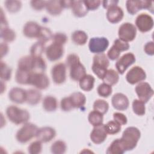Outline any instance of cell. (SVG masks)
Returning <instances> with one entry per match:
<instances>
[{"label": "cell", "instance_id": "obj_1", "mask_svg": "<svg viewBox=\"0 0 154 154\" xmlns=\"http://www.w3.org/2000/svg\"><path fill=\"white\" fill-rule=\"evenodd\" d=\"M46 67L45 60L42 57H34L32 55L22 57L18 62V68L19 69L28 72H43Z\"/></svg>", "mask_w": 154, "mask_h": 154}, {"label": "cell", "instance_id": "obj_2", "mask_svg": "<svg viewBox=\"0 0 154 154\" xmlns=\"http://www.w3.org/2000/svg\"><path fill=\"white\" fill-rule=\"evenodd\" d=\"M68 67H70V76L74 81H79L86 75V70L81 63L79 57L75 54L68 55L66 59Z\"/></svg>", "mask_w": 154, "mask_h": 154}, {"label": "cell", "instance_id": "obj_3", "mask_svg": "<svg viewBox=\"0 0 154 154\" xmlns=\"http://www.w3.org/2000/svg\"><path fill=\"white\" fill-rule=\"evenodd\" d=\"M141 133L140 130L134 126L127 128L123 132L120 138L125 150H131L134 149L138 143L140 138Z\"/></svg>", "mask_w": 154, "mask_h": 154}, {"label": "cell", "instance_id": "obj_4", "mask_svg": "<svg viewBox=\"0 0 154 154\" xmlns=\"http://www.w3.org/2000/svg\"><path fill=\"white\" fill-rule=\"evenodd\" d=\"M6 114L8 119L16 125L25 123L29 119V113L27 110L14 105L7 107Z\"/></svg>", "mask_w": 154, "mask_h": 154}, {"label": "cell", "instance_id": "obj_5", "mask_svg": "<svg viewBox=\"0 0 154 154\" xmlns=\"http://www.w3.org/2000/svg\"><path fill=\"white\" fill-rule=\"evenodd\" d=\"M108 66L109 60L105 54H97L94 56L91 69L94 73L99 79H102L103 78Z\"/></svg>", "mask_w": 154, "mask_h": 154}, {"label": "cell", "instance_id": "obj_6", "mask_svg": "<svg viewBox=\"0 0 154 154\" xmlns=\"http://www.w3.org/2000/svg\"><path fill=\"white\" fill-rule=\"evenodd\" d=\"M38 129L37 126L33 123H25L17 132L16 135V140L20 143H26L35 137Z\"/></svg>", "mask_w": 154, "mask_h": 154}, {"label": "cell", "instance_id": "obj_7", "mask_svg": "<svg viewBox=\"0 0 154 154\" xmlns=\"http://www.w3.org/2000/svg\"><path fill=\"white\" fill-rule=\"evenodd\" d=\"M28 84L32 85L40 90L47 88L49 85V80L43 72H32L30 74Z\"/></svg>", "mask_w": 154, "mask_h": 154}, {"label": "cell", "instance_id": "obj_8", "mask_svg": "<svg viewBox=\"0 0 154 154\" xmlns=\"http://www.w3.org/2000/svg\"><path fill=\"white\" fill-rule=\"evenodd\" d=\"M137 29L135 25L129 22L123 23L119 29V38L125 42H131L136 37Z\"/></svg>", "mask_w": 154, "mask_h": 154}, {"label": "cell", "instance_id": "obj_9", "mask_svg": "<svg viewBox=\"0 0 154 154\" xmlns=\"http://www.w3.org/2000/svg\"><path fill=\"white\" fill-rule=\"evenodd\" d=\"M47 58L51 61H55L60 59L64 54L63 45L53 41L46 49Z\"/></svg>", "mask_w": 154, "mask_h": 154}, {"label": "cell", "instance_id": "obj_10", "mask_svg": "<svg viewBox=\"0 0 154 154\" xmlns=\"http://www.w3.org/2000/svg\"><path fill=\"white\" fill-rule=\"evenodd\" d=\"M109 46V42L105 37H93L89 41L88 48L90 52L94 54L103 52Z\"/></svg>", "mask_w": 154, "mask_h": 154}, {"label": "cell", "instance_id": "obj_11", "mask_svg": "<svg viewBox=\"0 0 154 154\" xmlns=\"http://www.w3.org/2000/svg\"><path fill=\"white\" fill-rule=\"evenodd\" d=\"M135 25L140 31L142 32H146L153 28V19L149 14L141 13L137 17Z\"/></svg>", "mask_w": 154, "mask_h": 154}, {"label": "cell", "instance_id": "obj_12", "mask_svg": "<svg viewBox=\"0 0 154 154\" xmlns=\"http://www.w3.org/2000/svg\"><path fill=\"white\" fill-rule=\"evenodd\" d=\"M135 92L139 100H141L144 103L147 102L153 95L152 88L149 83L146 82H140L135 87Z\"/></svg>", "mask_w": 154, "mask_h": 154}, {"label": "cell", "instance_id": "obj_13", "mask_svg": "<svg viewBox=\"0 0 154 154\" xmlns=\"http://www.w3.org/2000/svg\"><path fill=\"white\" fill-rule=\"evenodd\" d=\"M129 48V45L128 42L117 38L114 41V45L108 51L107 53L108 57L111 60H115L119 57L121 52L127 51Z\"/></svg>", "mask_w": 154, "mask_h": 154}, {"label": "cell", "instance_id": "obj_14", "mask_svg": "<svg viewBox=\"0 0 154 154\" xmlns=\"http://www.w3.org/2000/svg\"><path fill=\"white\" fill-rule=\"evenodd\" d=\"M152 1H126V9L128 12L133 15L141 9H152Z\"/></svg>", "mask_w": 154, "mask_h": 154}, {"label": "cell", "instance_id": "obj_15", "mask_svg": "<svg viewBox=\"0 0 154 154\" xmlns=\"http://www.w3.org/2000/svg\"><path fill=\"white\" fill-rule=\"evenodd\" d=\"M146 78L145 71L140 66H136L131 69L126 75V81L131 84H135Z\"/></svg>", "mask_w": 154, "mask_h": 154}, {"label": "cell", "instance_id": "obj_16", "mask_svg": "<svg viewBox=\"0 0 154 154\" xmlns=\"http://www.w3.org/2000/svg\"><path fill=\"white\" fill-rule=\"evenodd\" d=\"M52 80L56 84H61L66 79V66L63 63L55 64L51 70Z\"/></svg>", "mask_w": 154, "mask_h": 154}, {"label": "cell", "instance_id": "obj_17", "mask_svg": "<svg viewBox=\"0 0 154 154\" xmlns=\"http://www.w3.org/2000/svg\"><path fill=\"white\" fill-rule=\"evenodd\" d=\"M135 61V55L129 52L122 55L116 62V67L120 74H123L129 66L134 64Z\"/></svg>", "mask_w": 154, "mask_h": 154}, {"label": "cell", "instance_id": "obj_18", "mask_svg": "<svg viewBox=\"0 0 154 154\" xmlns=\"http://www.w3.org/2000/svg\"><path fill=\"white\" fill-rule=\"evenodd\" d=\"M42 26L33 21H29L25 23L23 29V34L28 38H38L42 31Z\"/></svg>", "mask_w": 154, "mask_h": 154}, {"label": "cell", "instance_id": "obj_19", "mask_svg": "<svg viewBox=\"0 0 154 154\" xmlns=\"http://www.w3.org/2000/svg\"><path fill=\"white\" fill-rule=\"evenodd\" d=\"M107 134L105 126L102 124L97 126H94L90 134V139L94 144H99L105 140Z\"/></svg>", "mask_w": 154, "mask_h": 154}, {"label": "cell", "instance_id": "obj_20", "mask_svg": "<svg viewBox=\"0 0 154 154\" xmlns=\"http://www.w3.org/2000/svg\"><path fill=\"white\" fill-rule=\"evenodd\" d=\"M55 135V130L51 127L46 126L38 129L35 137L42 143H47L51 141Z\"/></svg>", "mask_w": 154, "mask_h": 154}, {"label": "cell", "instance_id": "obj_21", "mask_svg": "<svg viewBox=\"0 0 154 154\" xmlns=\"http://www.w3.org/2000/svg\"><path fill=\"white\" fill-rule=\"evenodd\" d=\"M111 102L113 107L119 111L126 110L129 104L127 96L120 93H117L112 96Z\"/></svg>", "mask_w": 154, "mask_h": 154}, {"label": "cell", "instance_id": "obj_22", "mask_svg": "<svg viewBox=\"0 0 154 154\" xmlns=\"http://www.w3.org/2000/svg\"><path fill=\"white\" fill-rule=\"evenodd\" d=\"M124 16V13L122 8L118 5L112 6L107 10L106 18L112 23H117L120 22Z\"/></svg>", "mask_w": 154, "mask_h": 154}, {"label": "cell", "instance_id": "obj_23", "mask_svg": "<svg viewBox=\"0 0 154 154\" xmlns=\"http://www.w3.org/2000/svg\"><path fill=\"white\" fill-rule=\"evenodd\" d=\"M8 97L11 101L16 103H23L26 102V91L19 87L11 88L8 93Z\"/></svg>", "mask_w": 154, "mask_h": 154}, {"label": "cell", "instance_id": "obj_24", "mask_svg": "<svg viewBox=\"0 0 154 154\" xmlns=\"http://www.w3.org/2000/svg\"><path fill=\"white\" fill-rule=\"evenodd\" d=\"M70 8L73 14L78 17L85 16L88 11L84 1H72Z\"/></svg>", "mask_w": 154, "mask_h": 154}, {"label": "cell", "instance_id": "obj_25", "mask_svg": "<svg viewBox=\"0 0 154 154\" xmlns=\"http://www.w3.org/2000/svg\"><path fill=\"white\" fill-rule=\"evenodd\" d=\"M63 8L62 1H48L46 5L47 11L51 15L60 14Z\"/></svg>", "mask_w": 154, "mask_h": 154}, {"label": "cell", "instance_id": "obj_26", "mask_svg": "<svg viewBox=\"0 0 154 154\" xmlns=\"http://www.w3.org/2000/svg\"><path fill=\"white\" fill-rule=\"evenodd\" d=\"M70 99L73 105V108H79L85 105L86 102V97L85 95L81 92H75L70 96Z\"/></svg>", "mask_w": 154, "mask_h": 154}, {"label": "cell", "instance_id": "obj_27", "mask_svg": "<svg viewBox=\"0 0 154 154\" xmlns=\"http://www.w3.org/2000/svg\"><path fill=\"white\" fill-rule=\"evenodd\" d=\"M125 149L120 138L114 140L106 150L107 154H122L125 152Z\"/></svg>", "mask_w": 154, "mask_h": 154}, {"label": "cell", "instance_id": "obj_28", "mask_svg": "<svg viewBox=\"0 0 154 154\" xmlns=\"http://www.w3.org/2000/svg\"><path fill=\"white\" fill-rule=\"evenodd\" d=\"M95 79L91 75H85L79 80V87L80 88L86 91L91 90L94 87Z\"/></svg>", "mask_w": 154, "mask_h": 154}, {"label": "cell", "instance_id": "obj_29", "mask_svg": "<svg viewBox=\"0 0 154 154\" xmlns=\"http://www.w3.org/2000/svg\"><path fill=\"white\" fill-rule=\"evenodd\" d=\"M42 93L37 90L30 89L26 90V102L31 105H37L41 100Z\"/></svg>", "mask_w": 154, "mask_h": 154}, {"label": "cell", "instance_id": "obj_30", "mask_svg": "<svg viewBox=\"0 0 154 154\" xmlns=\"http://www.w3.org/2000/svg\"><path fill=\"white\" fill-rule=\"evenodd\" d=\"M58 106L57 99L51 96H46L43 100V107L46 111H55Z\"/></svg>", "mask_w": 154, "mask_h": 154}, {"label": "cell", "instance_id": "obj_31", "mask_svg": "<svg viewBox=\"0 0 154 154\" xmlns=\"http://www.w3.org/2000/svg\"><path fill=\"white\" fill-rule=\"evenodd\" d=\"M119 79V74L116 71L113 69L107 70L105 75L102 79L104 83L107 84L111 86L115 85L117 83Z\"/></svg>", "mask_w": 154, "mask_h": 154}, {"label": "cell", "instance_id": "obj_32", "mask_svg": "<svg viewBox=\"0 0 154 154\" xmlns=\"http://www.w3.org/2000/svg\"><path fill=\"white\" fill-rule=\"evenodd\" d=\"M89 123L94 126H97L103 124V114L95 110L91 111L88 117Z\"/></svg>", "mask_w": 154, "mask_h": 154}, {"label": "cell", "instance_id": "obj_33", "mask_svg": "<svg viewBox=\"0 0 154 154\" xmlns=\"http://www.w3.org/2000/svg\"><path fill=\"white\" fill-rule=\"evenodd\" d=\"M88 39L87 34L83 31L77 30L73 32L72 35V40L78 45H84L86 43Z\"/></svg>", "mask_w": 154, "mask_h": 154}, {"label": "cell", "instance_id": "obj_34", "mask_svg": "<svg viewBox=\"0 0 154 154\" xmlns=\"http://www.w3.org/2000/svg\"><path fill=\"white\" fill-rule=\"evenodd\" d=\"M31 72L17 69L15 76L16 81L20 84H28L29 78Z\"/></svg>", "mask_w": 154, "mask_h": 154}, {"label": "cell", "instance_id": "obj_35", "mask_svg": "<svg viewBox=\"0 0 154 154\" xmlns=\"http://www.w3.org/2000/svg\"><path fill=\"white\" fill-rule=\"evenodd\" d=\"M1 37L6 42H11L15 40L16 33L8 26L1 28Z\"/></svg>", "mask_w": 154, "mask_h": 154}, {"label": "cell", "instance_id": "obj_36", "mask_svg": "<svg viewBox=\"0 0 154 154\" xmlns=\"http://www.w3.org/2000/svg\"><path fill=\"white\" fill-rule=\"evenodd\" d=\"M67 149L65 142L62 140L55 141L51 146V152L54 154H63L66 152Z\"/></svg>", "mask_w": 154, "mask_h": 154}, {"label": "cell", "instance_id": "obj_37", "mask_svg": "<svg viewBox=\"0 0 154 154\" xmlns=\"http://www.w3.org/2000/svg\"><path fill=\"white\" fill-rule=\"evenodd\" d=\"M109 105L107 102L102 99H97L93 103L94 110L99 112L102 114H105L108 110Z\"/></svg>", "mask_w": 154, "mask_h": 154}, {"label": "cell", "instance_id": "obj_38", "mask_svg": "<svg viewBox=\"0 0 154 154\" xmlns=\"http://www.w3.org/2000/svg\"><path fill=\"white\" fill-rule=\"evenodd\" d=\"M45 43L41 41H38L34 44L31 48V55L34 57H41L45 51Z\"/></svg>", "mask_w": 154, "mask_h": 154}, {"label": "cell", "instance_id": "obj_39", "mask_svg": "<svg viewBox=\"0 0 154 154\" xmlns=\"http://www.w3.org/2000/svg\"><path fill=\"white\" fill-rule=\"evenodd\" d=\"M134 112L138 116H143L146 112L144 103L139 99H135L132 102Z\"/></svg>", "mask_w": 154, "mask_h": 154}, {"label": "cell", "instance_id": "obj_40", "mask_svg": "<svg viewBox=\"0 0 154 154\" xmlns=\"http://www.w3.org/2000/svg\"><path fill=\"white\" fill-rule=\"evenodd\" d=\"M108 134L113 135L117 134L121 130V125L115 120H111L105 125Z\"/></svg>", "mask_w": 154, "mask_h": 154}, {"label": "cell", "instance_id": "obj_41", "mask_svg": "<svg viewBox=\"0 0 154 154\" xmlns=\"http://www.w3.org/2000/svg\"><path fill=\"white\" fill-rule=\"evenodd\" d=\"M5 5L8 11L13 13L20 10L22 7V3L19 1H6L5 2Z\"/></svg>", "mask_w": 154, "mask_h": 154}, {"label": "cell", "instance_id": "obj_42", "mask_svg": "<svg viewBox=\"0 0 154 154\" xmlns=\"http://www.w3.org/2000/svg\"><path fill=\"white\" fill-rule=\"evenodd\" d=\"M112 90L111 86L104 82L100 84L97 90L98 94L103 97H108L111 94Z\"/></svg>", "mask_w": 154, "mask_h": 154}, {"label": "cell", "instance_id": "obj_43", "mask_svg": "<svg viewBox=\"0 0 154 154\" xmlns=\"http://www.w3.org/2000/svg\"><path fill=\"white\" fill-rule=\"evenodd\" d=\"M11 76V69L4 62L1 61V78L4 81H8Z\"/></svg>", "mask_w": 154, "mask_h": 154}, {"label": "cell", "instance_id": "obj_44", "mask_svg": "<svg viewBox=\"0 0 154 154\" xmlns=\"http://www.w3.org/2000/svg\"><path fill=\"white\" fill-rule=\"evenodd\" d=\"M42 150V142L37 140L32 142L30 144L28 147V152L31 154H37L40 153Z\"/></svg>", "mask_w": 154, "mask_h": 154}, {"label": "cell", "instance_id": "obj_45", "mask_svg": "<svg viewBox=\"0 0 154 154\" xmlns=\"http://www.w3.org/2000/svg\"><path fill=\"white\" fill-rule=\"evenodd\" d=\"M61 108L64 111H69L73 108L69 97H65L61 100Z\"/></svg>", "mask_w": 154, "mask_h": 154}, {"label": "cell", "instance_id": "obj_46", "mask_svg": "<svg viewBox=\"0 0 154 154\" xmlns=\"http://www.w3.org/2000/svg\"><path fill=\"white\" fill-rule=\"evenodd\" d=\"M113 118L114 120H115L121 126L126 125L128 122L127 117L125 116V115L120 112H114L113 114Z\"/></svg>", "mask_w": 154, "mask_h": 154}, {"label": "cell", "instance_id": "obj_47", "mask_svg": "<svg viewBox=\"0 0 154 154\" xmlns=\"http://www.w3.org/2000/svg\"><path fill=\"white\" fill-rule=\"evenodd\" d=\"M88 10H95L99 8L101 1L99 0L95 1H84Z\"/></svg>", "mask_w": 154, "mask_h": 154}, {"label": "cell", "instance_id": "obj_48", "mask_svg": "<svg viewBox=\"0 0 154 154\" xmlns=\"http://www.w3.org/2000/svg\"><path fill=\"white\" fill-rule=\"evenodd\" d=\"M52 39V41L60 43L62 45H64L66 43V42L67 40V37L65 34L58 32V33H56L54 35H53Z\"/></svg>", "mask_w": 154, "mask_h": 154}, {"label": "cell", "instance_id": "obj_49", "mask_svg": "<svg viewBox=\"0 0 154 154\" xmlns=\"http://www.w3.org/2000/svg\"><path fill=\"white\" fill-rule=\"evenodd\" d=\"M46 1H31V5L35 10H42L46 7Z\"/></svg>", "mask_w": 154, "mask_h": 154}, {"label": "cell", "instance_id": "obj_50", "mask_svg": "<svg viewBox=\"0 0 154 154\" xmlns=\"http://www.w3.org/2000/svg\"><path fill=\"white\" fill-rule=\"evenodd\" d=\"M144 52L149 55H153L154 54V43L153 42H147L144 47Z\"/></svg>", "mask_w": 154, "mask_h": 154}, {"label": "cell", "instance_id": "obj_51", "mask_svg": "<svg viewBox=\"0 0 154 154\" xmlns=\"http://www.w3.org/2000/svg\"><path fill=\"white\" fill-rule=\"evenodd\" d=\"M119 1H103L102 2V4H103V8H109L112 6H114V5H117V4H118Z\"/></svg>", "mask_w": 154, "mask_h": 154}, {"label": "cell", "instance_id": "obj_52", "mask_svg": "<svg viewBox=\"0 0 154 154\" xmlns=\"http://www.w3.org/2000/svg\"><path fill=\"white\" fill-rule=\"evenodd\" d=\"M8 52V46L6 43H1V57L2 58Z\"/></svg>", "mask_w": 154, "mask_h": 154}, {"label": "cell", "instance_id": "obj_53", "mask_svg": "<svg viewBox=\"0 0 154 154\" xmlns=\"http://www.w3.org/2000/svg\"><path fill=\"white\" fill-rule=\"evenodd\" d=\"M1 28L7 27V26H8V22L5 18V15L4 14V12H3V10L2 8H1Z\"/></svg>", "mask_w": 154, "mask_h": 154}]
</instances>
